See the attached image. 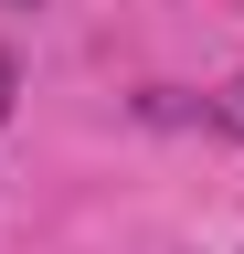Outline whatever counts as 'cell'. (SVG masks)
I'll list each match as a JSON object with an SVG mask.
<instances>
[{
	"instance_id": "cell-1",
	"label": "cell",
	"mask_w": 244,
	"mask_h": 254,
	"mask_svg": "<svg viewBox=\"0 0 244 254\" xmlns=\"http://www.w3.org/2000/svg\"><path fill=\"white\" fill-rule=\"evenodd\" d=\"M223 127H234V138H244V85H234V95H223Z\"/></svg>"
},
{
	"instance_id": "cell-2",
	"label": "cell",
	"mask_w": 244,
	"mask_h": 254,
	"mask_svg": "<svg viewBox=\"0 0 244 254\" xmlns=\"http://www.w3.org/2000/svg\"><path fill=\"white\" fill-rule=\"evenodd\" d=\"M11 85H21V74H11V53H0V117H11Z\"/></svg>"
}]
</instances>
